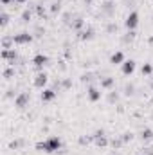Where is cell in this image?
<instances>
[{"mask_svg": "<svg viewBox=\"0 0 153 155\" xmlns=\"http://www.w3.org/2000/svg\"><path fill=\"white\" fill-rule=\"evenodd\" d=\"M108 99H110V101H115V99H117V94H110V97H108Z\"/></svg>", "mask_w": 153, "mask_h": 155, "instance_id": "obj_24", "label": "cell"}, {"mask_svg": "<svg viewBox=\"0 0 153 155\" xmlns=\"http://www.w3.org/2000/svg\"><path fill=\"white\" fill-rule=\"evenodd\" d=\"M31 20V11H24L22 13V22H29Z\"/></svg>", "mask_w": 153, "mask_h": 155, "instance_id": "obj_18", "label": "cell"}, {"mask_svg": "<svg viewBox=\"0 0 153 155\" xmlns=\"http://www.w3.org/2000/svg\"><path fill=\"white\" fill-rule=\"evenodd\" d=\"M151 65H150V63H144V65H142V74H146V76H148V74H151Z\"/></svg>", "mask_w": 153, "mask_h": 155, "instance_id": "obj_17", "label": "cell"}, {"mask_svg": "<svg viewBox=\"0 0 153 155\" xmlns=\"http://www.w3.org/2000/svg\"><path fill=\"white\" fill-rule=\"evenodd\" d=\"M133 71H135V61H133V60H128V61L122 63V74L128 76V74H132Z\"/></svg>", "mask_w": 153, "mask_h": 155, "instance_id": "obj_7", "label": "cell"}, {"mask_svg": "<svg viewBox=\"0 0 153 155\" xmlns=\"http://www.w3.org/2000/svg\"><path fill=\"white\" fill-rule=\"evenodd\" d=\"M110 63H112V65H121V63H124V54H122V52H114L112 58H110Z\"/></svg>", "mask_w": 153, "mask_h": 155, "instance_id": "obj_10", "label": "cell"}, {"mask_svg": "<svg viewBox=\"0 0 153 155\" xmlns=\"http://www.w3.org/2000/svg\"><path fill=\"white\" fill-rule=\"evenodd\" d=\"M114 85V78H101V87L103 88H110Z\"/></svg>", "mask_w": 153, "mask_h": 155, "instance_id": "obj_12", "label": "cell"}, {"mask_svg": "<svg viewBox=\"0 0 153 155\" xmlns=\"http://www.w3.org/2000/svg\"><path fill=\"white\" fill-rule=\"evenodd\" d=\"M54 97H56V90L54 88H47V90L41 92V99L43 101H52Z\"/></svg>", "mask_w": 153, "mask_h": 155, "instance_id": "obj_9", "label": "cell"}, {"mask_svg": "<svg viewBox=\"0 0 153 155\" xmlns=\"http://www.w3.org/2000/svg\"><path fill=\"white\" fill-rule=\"evenodd\" d=\"M85 2H86V4H92V2H94V0H85Z\"/></svg>", "mask_w": 153, "mask_h": 155, "instance_id": "obj_27", "label": "cell"}, {"mask_svg": "<svg viewBox=\"0 0 153 155\" xmlns=\"http://www.w3.org/2000/svg\"><path fill=\"white\" fill-rule=\"evenodd\" d=\"M151 137H153V132H151V130H142V132H141V139L148 141V139H151Z\"/></svg>", "mask_w": 153, "mask_h": 155, "instance_id": "obj_15", "label": "cell"}, {"mask_svg": "<svg viewBox=\"0 0 153 155\" xmlns=\"http://www.w3.org/2000/svg\"><path fill=\"white\" fill-rule=\"evenodd\" d=\"M47 85V74L45 72H40L38 76L34 78V87H38V88H43Z\"/></svg>", "mask_w": 153, "mask_h": 155, "instance_id": "obj_8", "label": "cell"}, {"mask_svg": "<svg viewBox=\"0 0 153 155\" xmlns=\"http://www.w3.org/2000/svg\"><path fill=\"white\" fill-rule=\"evenodd\" d=\"M36 13H38L40 16H43V15H45V7H41V5H38V7H36Z\"/></svg>", "mask_w": 153, "mask_h": 155, "instance_id": "obj_22", "label": "cell"}, {"mask_svg": "<svg viewBox=\"0 0 153 155\" xmlns=\"http://www.w3.org/2000/svg\"><path fill=\"white\" fill-rule=\"evenodd\" d=\"M79 38L81 40H92L94 38V31H92V29H86V31L79 33Z\"/></svg>", "mask_w": 153, "mask_h": 155, "instance_id": "obj_13", "label": "cell"}, {"mask_svg": "<svg viewBox=\"0 0 153 155\" xmlns=\"http://www.w3.org/2000/svg\"><path fill=\"white\" fill-rule=\"evenodd\" d=\"M27 103H29V92H22V94L15 99V107H18V108L27 107Z\"/></svg>", "mask_w": 153, "mask_h": 155, "instance_id": "obj_5", "label": "cell"}, {"mask_svg": "<svg viewBox=\"0 0 153 155\" xmlns=\"http://www.w3.org/2000/svg\"><path fill=\"white\" fill-rule=\"evenodd\" d=\"M142 155H144V153H142Z\"/></svg>", "mask_w": 153, "mask_h": 155, "instance_id": "obj_29", "label": "cell"}, {"mask_svg": "<svg viewBox=\"0 0 153 155\" xmlns=\"http://www.w3.org/2000/svg\"><path fill=\"white\" fill-rule=\"evenodd\" d=\"M50 11H52V13H60V11H61V2H54V4L50 5Z\"/></svg>", "mask_w": 153, "mask_h": 155, "instance_id": "obj_16", "label": "cell"}, {"mask_svg": "<svg viewBox=\"0 0 153 155\" xmlns=\"http://www.w3.org/2000/svg\"><path fill=\"white\" fill-rule=\"evenodd\" d=\"M36 148H38L40 152L52 153V152H58V150L61 148V141H60V137H49L47 141L38 143V144H36Z\"/></svg>", "mask_w": 153, "mask_h": 155, "instance_id": "obj_1", "label": "cell"}, {"mask_svg": "<svg viewBox=\"0 0 153 155\" xmlns=\"http://www.w3.org/2000/svg\"><path fill=\"white\" fill-rule=\"evenodd\" d=\"M83 25H85V22H83V18H76V20H74V22L70 24V27H72V29H76V31H79V29H81Z\"/></svg>", "mask_w": 153, "mask_h": 155, "instance_id": "obj_14", "label": "cell"}, {"mask_svg": "<svg viewBox=\"0 0 153 155\" xmlns=\"http://www.w3.org/2000/svg\"><path fill=\"white\" fill-rule=\"evenodd\" d=\"M2 58L5 60V61H9L11 65H15V61H16V52H15V49H4L2 51Z\"/></svg>", "mask_w": 153, "mask_h": 155, "instance_id": "obj_4", "label": "cell"}, {"mask_svg": "<svg viewBox=\"0 0 153 155\" xmlns=\"http://www.w3.org/2000/svg\"><path fill=\"white\" fill-rule=\"evenodd\" d=\"M31 40H33V36H31L29 33H20V35H15V36H13V43H16V45H25V43H31Z\"/></svg>", "mask_w": 153, "mask_h": 155, "instance_id": "obj_2", "label": "cell"}, {"mask_svg": "<svg viewBox=\"0 0 153 155\" xmlns=\"http://www.w3.org/2000/svg\"><path fill=\"white\" fill-rule=\"evenodd\" d=\"M33 63H34V67L41 71L45 65H47V56H43V54H36L34 58H33Z\"/></svg>", "mask_w": 153, "mask_h": 155, "instance_id": "obj_6", "label": "cell"}, {"mask_svg": "<svg viewBox=\"0 0 153 155\" xmlns=\"http://www.w3.org/2000/svg\"><path fill=\"white\" fill-rule=\"evenodd\" d=\"M132 139H133V135H132V134H130V132H128V134H124V135H122V141H124V143H128V141H132Z\"/></svg>", "mask_w": 153, "mask_h": 155, "instance_id": "obj_21", "label": "cell"}, {"mask_svg": "<svg viewBox=\"0 0 153 155\" xmlns=\"http://www.w3.org/2000/svg\"><path fill=\"white\" fill-rule=\"evenodd\" d=\"M151 88H153V83H151Z\"/></svg>", "mask_w": 153, "mask_h": 155, "instance_id": "obj_28", "label": "cell"}, {"mask_svg": "<svg viewBox=\"0 0 153 155\" xmlns=\"http://www.w3.org/2000/svg\"><path fill=\"white\" fill-rule=\"evenodd\" d=\"M0 22H2V25H7V22H9V16H7V13H2V16H0Z\"/></svg>", "mask_w": 153, "mask_h": 155, "instance_id": "obj_19", "label": "cell"}, {"mask_svg": "<svg viewBox=\"0 0 153 155\" xmlns=\"http://www.w3.org/2000/svg\"><path fill=\"white\" fill-rule=\"evenodd\" d=\"M133 88H135L133 85H126V94H128V96H130V94H133Z\"/></svg>", "mask_w": 153, "mask_h": 155, "instance_id": "obj_23", "label": "cell"}, {"mask_svg": "<svg viewBox=\"0 0 153 155\" xmlns=\"http://www.w3.org/2000/svg\"><path fill=\"white\" fill-rule=\"evenodd\" d=\"M13 74H15V71H13V69H5V71H4V78H5V79H9Z\"/></svg>", "mask_w": 153, "mask_h": 155, "instance_id": "obj_20", "label": "cell"}, {"mask_svg": "<svg viewBox=\"0 0 153 155\" xmlns=\"http://www.w3.org/2000/svg\"><path fill=\"white\" fill-rule=\"evenodd\" d=\"M137 24H139V15H137L135 11H132V13L128 15V18H126L124 25H126L128 29H135V27H137Z\"/></svg>", "mask_w": 153, "mask_h": 155, "instance_id": "obj_3", "label": "cell"}, {"mask_svg": "<svg viewBox=\"0 0 153 155\" xmlns=\"http://www.w3.org/2000/svg\"><path fill=\"white\" fill-rule=\"evenodd\" d=\"M15 2H16V4H25L27 0H15Z\"/></svg>", "mask_w": 153, "mask_h": 155, "instance_id": "obj_26", "label": "cell"}, {"mask_svg": "<svg viewBox=\"0 0 153 155\" xmlns=\"http://www.w3.org/2000/svg\"><path fill=\"white\" fill-rule=\"evenodd\" d=\"M88 99H90V101H97V99H101V92H99L96 87H90V88H88Z\"/></svg>", "mask_w": 153, "mask_h": 155, "instance_id": "obj_11", "label": "cell"}, {"mask_svg": "<svg viewBox=\"0 0 153 155\" xmlns=\"http://www.w3.org/2000/svg\"><path fill=\"white\" fill-rule=\"evenodd\" d=\"M13 2H15V0H13ZM9 4H11V0H2V5H9Z\"/></svg>", "mask_w": 153, "mask_h": 155, "instance_id": "obj_25", "label": "cell"}]
</instances>
